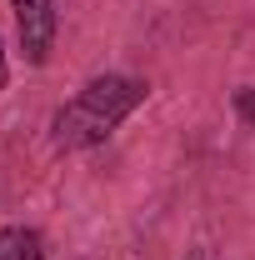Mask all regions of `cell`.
Returning a JSON list of instances; mask_svg holds the SVG:
<instances>
[{
  "label": "cell",
  "mask_w": 255,
  "mask_h": 260,
  "mask_svg": "<svg viewBox=\"0 0 255 260\" xmlns=\"http://www.w3.org/2000/svg\"><path fill=\"white\" fill-rule=\"evenodd\" d=\"M0 260H45V235L30 225H0Z\"/></svg>",
  "instance_id": "obj_3"
},
{
  "label": "cell",
  "mask_w": 255,
  "mask_h": 260,
  "mask_svg": "<svg viewBox=\"0 0 255 260\" xmlns=\"http://www.w3.org/2000/svg\"><path fill=\"white\" fill-rule=\"evenodd\" d=\"M185 260H210V250H190V255H185Z\"/></svg>",
  "instance_id": "obj_5"
},
{
  "label": "cell",
  "mask_w": 255,
  "mask_h": 260,
  "mask_svg": "<svg viewBox=\"0 0 255 260\" xmlns=\"http://www.w3.org/2000/svg\"><path fill=\"white\" fill-rule=\"evenodd\" d=\"M145 95H150V85L140 75H95V80H85L50 115V145L65 150V155L95 150L145 105Z\"/></svg>",
  "instance_id": "obj_1"
},
{
  "label": "cell",
  "mask_w": 255,
  "mask_h": 260,
  "mask_svg": "<svg viewBox=\"0 0 255 260\" xmlns=\"http://www.w3.org/2000/svg\"><path fill=\"white\" fill-rule=\"evenodd\" d=\"M10 85V60H5V45H0V90Z\"/></svg>",
  "instance_id": "obj_4"
},
{
  "label": "cell",
  "mask_w": 255,
  "mask_h": 260,
  "mask_svg": "<svg viewBox=\"0 0 255 260\" xmlns=\"http://www.w3.org/2000/svg\"><path fill=\"white\" fill-rule=\"evenodd\" d=\"M15 10V35H20V50L30 65H45L55 50V35H60V10L55 0H10Z\"/></svg>",
  "instance_id": "obj_2"
}]
</instances>
